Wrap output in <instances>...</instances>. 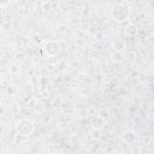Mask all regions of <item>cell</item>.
<instances>
[{"instance_id": "1", "label": "cell", "mask_w": 154, "mask_h": 154, "mask_svg": "<svg viewBox=\"0 0 154 154\" xmlns=\"http://www.w3.org/2000/svg\"><path fill=\"white\" fill-rule=\"evenodd\" d=\"M130 7L125 2H119L113 6L111 10V17L117 23H123L130 17Z\"/></svg>"}, {"instance_id": "2", "label": "cell", "mask_w": 154, "mask_h": 154, "mask_svg": "<svg viewBox=\"0 0 154 154\" xmlns=\"http://www.w3.org/2000/svg\"><path fill=\"white\" fill-rule=\"evenodd\" d=\"M34 130H35L34 123L28 119H22L16 125V131L22 136H29L34 132Z\"/></svg>"}, {"instance_id": "3", "label": "cell", "mask_w": 154, "mask_h": 154, "mask_svg": "<svg viewBox=\"0 0 154 154\" xmlns=\"http://www.w3.org/2000/svg\"><path fill=\"white\" fill-rule=\"evenodd\" d=\"M45 49L48 53V55H57L60 52V43L54 40H49L45 43Z\"/></svg>"}, {"instance_id": "4", "label": "cell", "mask_w": 154, "mask_h": 154, "mask_svg": "<svg viewBox=\"0 0 154 154\" xmlns=\"http://www.w3.org/2000/svg\"><path fill=\"white\" fill-rule=\"evenodd\" d=\"M123 141L126 143V144H132L135 141H136V134L131 130H128L123 134Z\"/></svg>"}, {"instance_id": "5", "label": "cell", "mask_w": 154, "mask_h": 154, "mask_svg": "<svg viewBox=\"0 0 154 154\" xmlns=\"http://www.w3.org/2000/svg\"><path fill=\"white\" fill-rule=\"evenodd\" d=\"M137 32H138V28H137L136 24L130 23V24L126 25V28H125V35L128 37H135L137 35Z\"/></svg>"}, {"instance_id": "6", "label": "cell", "mask_w": 154, "mask_h": 154, "mask_svg": "<svg viewBox=\"0 0 154 154\" xmlns=\"http://www.w3.org/2000/svg\"><path fill=\"white\" fill-rule=\"evenodd\" d=\"M91 125H93L95 129H97V130L102 129L103 125H105V119H103V117H101V116H95V117H93V118H91Z\"/></svg>"}, {"instance_id": "7", "label": "cell", "mask_w": 154, "mask_h": 154, "mask_svg": "<svg viewBox=\"0 0 154 154\" xmlns=\"http://www.w3.org/2000/svg\"><path fill=\"white\" fill-rule=\"evenodd\" d=\"M112 46H113L114 51H117V52H123V51L125 49V42H124L123 40H120V38L116 40V41L112 43Z\"/></svg>"}, {"instance_id": "8", "label": "cell", "mask_w": 154, "mask_h": 154, "mask_svg": "<svg viewBox=\"0 0 154 154\" xmlns=\"http://www.w3.org/2000/svg\"><path fill=\"white\" fill-rule=\"evenodd\" d=\"M111 58H112V60L113 61H116V63H120L122 60H123V53L122 52H117V51H113L112 52V54H111Z\"/></svg>"}]
</instances>
